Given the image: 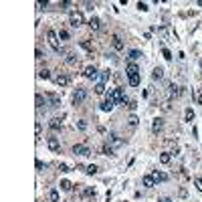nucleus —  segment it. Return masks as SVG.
<instances>
[{
    "label": "nucleus",
    "instance_id": "nucleus-41",
    "mask_svg": "<svg viewBox=\"0 0 202 202\" xmlns=\"http://www.w3.org/2000/svg\"><path fill=\"white\" fill-rule=\"evenodd\" d=\"M59 39L67 40V39H69V33H67V30H61V33H59Z\"/></svg>",
    "mask_w": 202,
    "mask_h": 202
},
{
    "label": "nucleus",
    "instance_id": "nucleus-37",
    "mask_svg": "<svg viewBox=\"0 0 202 202\" xmlns=\"http://www.w3.org/2000/svg\"><path fill=\"white\" fill-rule=\"evenodd\" d=\"M162 55H164V59H166V61H172V53H170L168 49H164V51H162Z\"/></svg>",
    "mask_w": 202,
    "mask_h": 202
},
{
    "label": "nucleus",
    "instance_id": "nucleus-13",
    "mask_svg": "<svg viewBox=\"0 0 202 202\" xmlns=\"http://www.w3.org/2000/svg\"><path fill=\"white\" fill-rule=\"evenodd\" d=\"M49 99H51V107H61V97L55 93H49Z\"/></svg>",
    "mask_w": 202,
    "mask_h": 202
},
{
    "label": "nucleus",
    "instance_id": "nucleus-25",
    "mask_svg": "<svg viewBox=\"0 0 202 202\" xmlns=\"http://www.w3.org/2000/svg\"><path fill=\"white\" fill-rule=\"evenodd\" d=\"M95 93H97V95L105 93V83H97V85H95Z\"/></svg>",
    "mask_w": 202,
    "mask_h": 202
},
{
    "label": "nucleus",
    "instance_id": "nucleus-2",
    "mask_svg": "<svg viewBox=\"0 0 202 202\" xmlns=\"http://www.w3.org/2000/svg\"><path fill=\"white\" fill-rule=\"evenodd\" d=\"M69 22H71V27L79 28L83 22H85V16H83V12H79V10H73V12H69Z\"/></svg>",
    "mask_w": 202,
    "mask_h": 202
},
{
    "label": "nucleus",
    "instance_id": "nucleus-34",
    "mask_svg": "<svg viewBox=\"0 0 202 202\" xmlns=\"http://www.w3.org/2000/svg\"><path fill=\"white\" fill-rule=\"evenodd\" d=\"M77 128H79L81 131H85V129H87V121H83V119H79V121H77Z\"/></svg>",
    "mask_w": 202,
    "mask_h": 202
},
{
    "label": "nucleus",
    "instance_id": "nucleus-14",
    "mask_svg": "<svg viewBox=\"0 0 202 202\" xmlns=\"http://www.w3.org/2000/svg\"><path fill=\"white\" fill-rule=\"evenodd\" d=\"M49 128L53 129V131H59V129H61V119H59V117H53V119L49 121Z\"/></svg>",
    "mask_w": 202,
    "mask_h": 202
},
{
    "label": "nucleus",
    "instance_id": "nucleus-36",
    "mask_svg": "<svg viewBox=\"0 0 202 202\" xmlns=\"http://www.w3.org/2000/svg\"><path fill=\"white\" fill-rule=\"evenodd\" d=\"M194 186H196V190H198V192H202V178H196V180H194Z\"/></svg>",
    "mask_w": 202,
    "mask_h": 202
},
{
    "label": "nucleus",
    "instance_id": "nucleus-5",
    "mask_svg": "<svg viewBox=\"0 0 202 202\" xmlns=\"http://www.w3.org/2000/svg\"><path fill=\"white\" fill-rule=\"evenodd\" d=\"M83 77H87V79L95 81L97 77H99V71H97V67H95V65H89V67H85V71H83Z\"/></svg>",
    "mask_w": 202,
    "mask_h": 202
},
{
    "label": "nucleus",
    "instance_id": "nucleus-40",
    "mask_svg": "<svg viewBox=\"0 0 202 202\" xmlns=\"http://www.w3.org/2000/svg\"><path fill=\"white\" fill-rule=\"evenodd\" d=\"M137 8H140L141 12H146V10H148V4H146V2H137Z\"/></svg>",
    "mask_w": 202,
    "mask_h": 202
},
{
    "label": "nucleus",
    "instance_id": "nucleus-20",
    "mask_svg": "<svg viewBox=\"0 0 202 202\" xmlns=\"http://www.w3.org/2000/svg\"><path fill=\"white\" fill-rule=\"evenodd\" d=\"M125 73H128V75H134V73H140V69H137V65L129 63L128 67H125Z\"/></svg>",
    "mask_w": 202,
    "mask_h": 202
},
{
    "label": "nucleus",
    "instance_id": "nucleus-33",
    "mask_svg": "<svg viewBox=\"0 0 202 202\" xmlns=\"http://www.w3.org/2000/svg\"><path fill=\"white\" fill-rule=\"evenodd\" d=\"M140 57H141V53H140V51H129V59H131V61L140 59Z\"/></svg>",
    "mask_w": 202,
    "mask_h": 202
},
{
    "label": "nucleus",
    "instance_id": "nucleus-9",
    "mask_svg": "<svg viewBox=\"0 0 202 202\" xmlns=\"http://www.w3.org/2000/svg\"><path fill=\"white\" fill-rule=\"evenodd\" d=\"M168 93H170V97H178L180 93H184V87H178V85H174V83H170Z\"/></svg>",
    "mask_w": 202,
    "mask_h": 202
},
{
    "label": "nucleus",
    "instance_id": "nucleus-10",
    "mask_svg": "<svg viewBox=\"0 0 202 202\" xmlns=\"http://www.w3.org/2000/svg\"><path fill=\"white\" fill-rule=\"evenodd\" d=\"M115 105H117V103H115V101H113V99H111V97L107 95V99H105L103 103H101V111H111V109H113Z\"/></svg>",
    "mask_w": 202,
    "mask_h": 202
},
{
    "label": "nucleus",
    "instance_id": "nucleus-49",
    "mask_svg": "<svg viewBox=\"0 0 202 202\" xmlns=\"http://www.w3.org/2000/svg\"><path fill=\"white\" fill-rule=\"evenodd\" d=\"M200 67H202V59H200Z\"/></svg>",
    "mask_w": 202,
    "mask_h": 202
},
{
    "label": "nucleus",
    "instance_id": "nucleus-38",
    "mask_svg": "<svg viewBox=\"0 0 202 202\" xmlns=\"http://www.w3.org/2000/svg\"><path fill=\"white\" fill-rule=\"evenodd\" d=\"M34 131H36V137H40V131H43V125H40V121H36V125H34Z\"/></svg>",
    "mask_w": 202,
    "mask_h": 202
},
{
    "label": "nucleus",
    "instance_id": "nucleus-39",
    "mask_svg": "<svg viewBox=\"0 0 202 202\" xmlns=\"http://www.w3.org/2000/svg\"><path fill=\"white\" fill-rule=\"evenodd\" d=\"M81 47L85 49V51H93V47H91V45H89L87 40H81Z\"/></svg>",
    "mask_w": 202,
    "mask_h": 202
},
{
    "label": "nucleus",
    "instance_id": "nucleus-48",
    "mask_svg": "<svg viewBox=\"0 0 202 202\" xmlns=\"http://www.w3.org/2000/svg\"><path fill=\"white\" fill-rule=\"evenodd\" d=\"M198 103L202 105V93H198Z\"/></svg>",
    "mask_w": 202,
    "mask_h": 202
},
{
    "label": "nucleus",
    "instance_id": "nucleus-29",
    "mask_svg": "<svg viewBox=\"0 0 202 202\" xmlns=\"http://www.w3.org/2000/svg\"><path fill=\"white\" fill-rule=\"evenodd\" d=\"M39 77H40V79H49V77H51V71H49V69H40Z\"/></svg>",
    "mask_w": 202,
    "mask_h": 202
},
{
    "label": "nucleus",
    "instance_id": "nucleus-8",
    "mask_svg": "<svg viewBox=\"0 0 202 202\" xmlns=\"http://www.w3.org/2000/svg\"><path fill=\"white\" fill-rule=\"evenodd\" d=\"M69 81H71V79H69V77H67L65 73H59L57 77H55V83H57L59 87H67V85H69Z\"/></svg>",
    "mask_w": 202,
    "mask_h": 202
},
{
    "label": "nucleus",
    "instance_id": "nucleus-21",
    "mask_svg": "<svg viewBox=\"0 0 202 202\" xmlns=\"http://www.w3.org/2000/svg\"><path fill=\"white\" fill-rule=\"evenodd\" d=\"M194 117H196V113H194V109H186V111H184V119H186V121H192V119H194Z\"/></svg>",
    "mask_w": 202,
    "mask_h": 202
},
{
    "label": "nucleus",
    "instance_id": "nucleus-28",
    "mask_svg": "<svg viewBox=\"0 0 202 202\" xmlns=\"http://www.w3.org/2000/svg\"><path fill=\"white\" fill-rule=\"evenodd\" d=\"M91 196H95V188H85L83 190V198H91Z\"/></svg>",
    "mask_w": 202,
    "mask_h": 202
},
{
    "label": "nucleus",
    "instance_id": "nucleus-16",
    "mask_svg": "<svg viewBox=\"0 0 202 202\" xmlns=\"http://www.w3.org/2000/svg\"><path fill=\"white\" fill-rule=\"evenodd\" d=\"M111 43H113V49H115V51H123V43H121L119 36H113V39H111Z\"/></svg>",
    "mask_w": 202,
    "mask_h": 202
},
{
    "label": "nucleus",
    "instance_id": "nucleus-18",
    "mask_svg": "<svg viewBox=\"0 0 202 202\" xmlns=\"http://www.w3.org/2000/svg\"><path fill=\"white\" fill-rule=\"evenodd\" d=\"M152 176H154V180H156V182H166V180H168V176L164 174V172H154Z\"/></svg>",
    "mask_w": 202,
    "mask_h": 202
},
{
    "label": "nucleus",
    "instance_id": "nucleus-22",
    "mask_svg": "<svg viewBox=\"0 0 202 202\" xmlns=\"http://www.w3.org/2000/svg\"><path fill=\"white\" fill-rule=\"evenodd\" d=\"M170 160H172V154H170V152L160 154V162H162V164H170Z\"/></svg>",
    "mask_w": 202,
    "mask_h": 202
},
{
    "label": "nucleus",
    "instance_id": "nucleus-19",
    "mask_svg": "<svg viewBox=\"0 0 202 202\" xmlns=\"http://www.w3.org/2000/svg\"><path fill=\"white\" fill-rule=\"evenodd\" d=\"M101 24H99V18H97V16H93V18L89 20V28H91V30H97Z\"/></svg>",
    "mask_w": 202,
    "mask_h": 202
},
{
    "label": "nucleus",
    "instance_id": "nucleus-43",
    "mask_svg": "<svg viewBox=\"0 0 202 202\" xmlns=\"http://www.w3.org/2000/svg\"><path fill=\"white\" fill-rule=\"evenodd\" d=\"M34 55H36V59H43V57H45V55H43V51H40V49H36V51H34Z\"/></svg>",
    "mask_w": 202,
    "mask_h": 202
},
{
    "label": "nucleus",
    "instance_id": "nucleus-24",
    "mask_svg": "<svg viewBox=\"0 0 202 202\" xmlns=\"http://www.w3.org/2000/svg\"><path fill=\"white\" fill-rule=\"evenodd\" d=\"M101 154L103 156H113V148H111V146H103V148H101Z\"/></svg>",
    "mask_w": 202,
    "mask_h": 202
},
{
    "label": "nucleus",
    "instance_id": "nucleus-17",
    "mask_svg": "<svg viewBox=\"0 0 202 202\" xmlns=\"http://www.w3.org/2000/svg\"><path fill=\"white\" fill-rule=\"evenodd\" d=\"M164 77V69L162 67H156L154 71H152V79H162Z\"/></svg>",
    "mask_w": 202,
    "mask_h": 202
},
{
    "label": "nucleus",
    "instance_id": "nucleus-32",
    "mask_svg": "<svg viewBox=\"0 0 202 202\" xmlns=\"http://www.w3.org/2000/svg\"><path fill=\"white\" fill-rule=\"evenodd\" d=\"M109 77H111V71H103V73H101V83L109 81Z\"/></svg>",
    "mask_w": 202,
    "mask_h": 202
},
{
    "label": "nucleus",
    "instance_id": "nucleus-6",
    "mask_svg": "<svg viewBox=\"0 0 202 202\" xmlns=\"http://www.w3.org/2000/svg\"><path fill=\"white\" fill-rule=\"evenodd\" d=\"M73 154H75V156H91V150H89L87 146H81V144H77V146H73Z\"/></svg>",
    "mask_w": 202,
    "mask_h": 202
},
{
    "label": "nucleus",
    "instance_id": "nucleus-30",
    "mask_svg": "<svg viewBox=\"0 0 202 202\" xmlns=\"http://www.w3.org/2000/svg\"><path fill=\"white\" fill-rule=\"evenodd\" d=\"M49 198H51V202H59V192H57V190H51V192H49Z\"/></svg>",
    "mask_w": 202,
    "mask_h": 202
},
{
    "label": "nucleus",
    "instance_id": "nucleus-12",
    "mask_svg": "<svg viewBox=\"0 0 202 202\" xmlns=\"http://www.w3.org/2000/svg\"><path fill=\"white\" fill-rule=\"evenodd\" d=\"M162 128H164V119H162V117H156L154 123H152V131L158 134V131H162Z\"/></svg>",
    "mask_w": 202,
    "mask_h": 202
},
{
    "label": "nucleus",
    "instance_id": "nucleus-47",
    "mask_svg": "<svg viewBox=\"0 0 202 202\" xmlns=\"http://www.w3.org/2000/svg\"><path fill=\"white\" fill-rule=\"evenodd\" d=\"M160 202H172V198H168V196H164V198H160Z\"/></svg>",
    "mask_w": 202,
    "mask_h": 202
},
{
    "label": "nucleus",
    "instance_id": "nucleus-26",
    "mask_svg": "<svg viewBox=\"0 0 202 202\" xmlns=\"http://www.w3.org/2000/svg\"><path fill=\"white\" fill-rule=\"evenodd\" d=\"M71 188H73V184H71L69 180H63V182H61V190H65V192H69Z\"/></svg>",
    "mask_w": 202,
    "mask_h": 202
},
{
    "label": "nucleus",
    "instance_id": "nucleus-4",
    "mask_svg": "<svg viewBox=\"0 0 202 202\" xmlns=\"http://www.w3.org/2000/svg\"><path fill=\"white\" fill-rule=\"evenodd\" d=\"M85 99H87V91L85 89H77L73 93V105H81Z\"/></svg>",
    "mask_w": 202,
    "mask_h": 202
},
{
    "label": "nucleus",
    "instance_id": "nucleus-23",
    "mask_svg": "<svg viewBox=\"0 0 202 202\" xmlns=\"http://www.w3.org/2000/svg\"><path fill=\"white\" fill-rule=\"evenodd\" d=\"M65 61H67V65H77V63H79V59H77V57H75L73 53H69Z\"/></svg>",
    "mask_w": 202,
    "mask_h": 202
},
{
    "label": "nucleus",
    "instance_id": "nucleus-11",
    "mask_svg": "<svg viewBox=\"0 0 202 202\" xmlns=\"http://www.w3.org/2000/svg\"><path fill=\"white\" fill-rule=\"evenodd\" d=\"M141 184H144L146 188H154L158 182L154 180V176H144V178H141Z\"/></svg>",
    "mask_w": 202,
    "mask_h": 202
},
{
    "label": "nucleus",
    "instance_id": "nucleus-27",
    "mask_svg": "<svg viewBox=\"0 0 202 202\" xmlns=\"http://www.w3.org/2000/svg\"><path fill=\"white\" fill-rule=\"evenodd\" d=\"M43 105H47V103H45V99H43V95L36 93V109H43Z\"/></svg>",
    "mask_w": 202,
    "mask_h": 202
},
{
    "label": "nucleus",
    "instance_id": "nucleus-45",
    "mask_svg": "<svg viewBox=\"0 0 202 202\" xmlns=\"http://www.w3.org/2000/svg\"><path fill=\"white\" fill-rule=\"evenodd\" d=\"M47 4H49V2H36V8H45Z\"/></svg>",
    "mask_w": 202,
    "mask_h": 202
},
{
    "label": "nucleus",
    "instance_id": "nucleus-42",
    "mask_svg": "<svg viewBox=\"0 0 202 202\" xmlns=\"http://www.w3.org/2000/svg\"><path fill=\"white\" fill-rule=\"evenodd\" d=\"M59 170H61V172H71V170H69V166H67V164H61V166H59Z\"/></svg>",
    "mask_w": 202,
    "mask_h": 202
},
{
    "label": "nucleus",
    "instance_id": "nucleus-1",
    "mask_svg": "<svg viewBox=\"0 0 202 202\" xmlns=\"http://www.w3.org/2000/svg\"><path fill=\"white\" fill-rule=\"evenodd\" d=\"M47 40H49V45H51V49H53V51L63 53V49H61V45H59V34L55 33L53 28H49V30H47Z\"/></svg>",
    "mask_w": 202,
    "mask_h": 202
},
{
    "label": "nucleus",
    "instance_id": "nucleus-35",
    "mask_svg": "<svg viewBox=\"0 0 202 202\" xmlns=\"http://www.w3.org/2000/svg\"><path fill=\"white\" fill-rule=\"evenodd\" d=\"M129 125H131V128H135V125H137V123H140V119H137V117H135V115H131V117H129Z\"/></svg>",
    "mask_w": 202,
    "mask_h": 202
},
{
    "label": "nucleus",
    "instance_id": "nucleus-46",
    "mask_svg": "<svg viewBox=\"0 0 202 202\" xmlns=\"http://www.w3.org/2000/svg\"><path fill=\"white\" fill-rule=\"evenodd\" d=\"M34 166H36V170H43V162L36 160V164H34Z\"/></svg>",
    "mask_w": 202,
    "mask_h": 202
},
{
    "label": "nucleus",
    "instance_id": "nucleus-31",
    "mask_svg": "<svg viewBox=\"0 0 202 202\" xmlns=\"http://www.w3.org/2000/svg\"><path fill=\"white\" fill-rule=\"evenodd\" d=\"M85 172H87L89 176H93V174H97V172H99V168H97V166H87V168H85Z\"/></svg>",
    "mask_w": 202,
    "mask_h": 202
},
{
    "label": "nucleus",
    "instance_id": "nucleus-7",
    "mask_svg": "<svg viewBox=\"0 0 202 202\" xmlns=\"http://www.w3.org/2000/svg\"><path fill=\"white\" fill-rule=\"evenodd\" d=\"M47 146L51 152H61V141L57 140V137H49L47 140Z\"/></svg>",
    "mask_w": 202,
    "mask_h": 202
},
{
    "label": "nucleus",
    "instance_id": "nucleus-15",
    "mask_svg": "<svg viewBox=\"0 0 202 202\" xmlns=\"http://www.w3.org/2000/svg\"><path fill=\"white\" fill-rule=\"evenodd\" d=\"M128 77H129V85H131V87H137V85H140V73L128 75Z\"/></svg>",
    "mask_w": 202,
    "mask_h": 202
},
{
    "label": "nucleus",
    "instance_id": "nucleus-44",
    "mask_svg": "<svg viewBox=\"0 0 202 202\" xmlns=\"http://www.w3.org/2000/svg\"><path fill=\"white\" fill-rule=\"evenodd\" d=\"M128 107H129V109H131V111H134V109H135V107H137V103H135V101H129V105H128Z\"/></svg>",
    "mask_w": 202,
    "mask_h": 202
},
{
    "label": "nucleus",
    "instance_id": "nucleus-3",
    "mask_svg": "<svg viewBox=\"0 0 202 202\" xmlns=\"http://www.w3.org/2000/svg\"><path fill=\"white\" fill-rule=\"evenodd\" d=\"M109 97L115 101V103H125V95H123V89L121 87H115L109 91Z\"/></svg>",
    "mask_w": 202,
    "mask_h": 202
}]
</instances>
